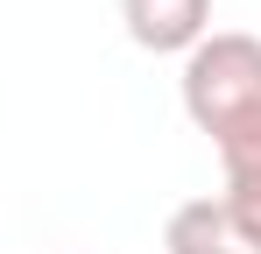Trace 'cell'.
<instances>
[{"instance_id":"4","label":"cell","mask_w":261,"mask_h":254,"mask_svg":"<svg viewBox=\"0 0 261 254\" xmlns=\"http://www.w3.org/2000/svg\"><path fill=\"white\" fill-rule=\"evenodd\" d=\"M219 198H226V212H233V226H240V233L261 247V169L226 176V191H219Z\"/></svg>"},{"instance_id":"1","label":"cell","mask_w":261,"mask_h":254,"mask_svg":"<svg viewBox=\"0 0 261 254\" xmlns=\"http://www.w3.org/2000/svg\"><path fill=\"white\" fill-rule=\"evenodd\" d=\"M184 113L191 127L219 148L226 176H247L261 169V36L247 29H212L184 57Z\"/></svg>"},{"instance_id":"2","label":"cell","mask_w":261,"mask_h":254,"mask_svg":"<svg viewBox=\"0 0 261 254\" xmlns=\"http://www.w3.org/2000/svg\"><path fill=\"white\" fill-rule=\"evenodd\" d=\"M120 29L148 57H191L212 36V0H120Z\"/></svg>"},{"instance_id":"3","label":"cell","mask_w":261,"mask_h":254,"mask_svg":"<svg viewBox=\"0 0 261 254\" xmlns=\"http://www.w3.org/2000/svg\"><path fill=\"white\" fill-rule=\"evenodd\" d=\"M163 247L170 254H261L240 226H233V212L226 198H184L170 212V226H163Z\"/></svg>"}]
</instances>
